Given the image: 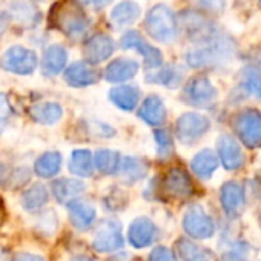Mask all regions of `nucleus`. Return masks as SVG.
<instances>
[{
  "label": "nucleus",
  "mask_w": 261,
  "mask_h": 261,
  "mask_svg": "<svg viewBox=\"0 0 261 261\" xmlns=\"http://www.w3.org/2000/svg\"><path fill=\"white\" fill-rule=\"evenodd\" d=\"M49 22L54 28L74 40L82 39L91 25L77 0H59L54 4L49 13Z\"/></svg>",
  "instance_id": "obj_1"
},
{
  "label": "nucleus",
  "mask_w": 261,
  "mask_h": 261,
  "mask_svg": "<svg viewBox=\"0 0 261 261\" xmlns=\"http://www.w3.org/2000/svg\"><path fill=\"white\" fill-rule=\"evenodd\" d=\"M145 27L149 36L162 43L172 42L178 33V22L166 5L154 7L146 16Z\"/></svg>",
  "instance_id": "obj_2"
},
{
  "label": "nucleus",
  "mask_w": 261,
  "mask_h": 261,
  "mask_svg": "<svg viewBox=\"0 0 261 261\" xmlns=\"http://www.w3.org/2000/svg\"><path fill=\"white\" fill-rule=\"evenodd\" d=\"M206 46L198 48L191 51L186 56V60L191 66L194 68H204V66H212L220 63L224 59H229L232 53V45L229 43L227 39H221L214 36L207 42H204Z\"/></svg>",
  "instance_id": "obj_3"
},
{
  "label": "nucleus",
  "mask_w": 261,
  "mask_h": 261,
  "mask_svg": "<svg viewBox=\"0 0 261 261\" xmlns=\"http://www.w3.org/2000/svg\"><path fill=\"white\" fill-rule=\"evenodd\" d=\"M0 65L8 72L17 75H30L37 68V56L23 46H11L0 59Z\"/></svg>",
  "instance_id": "obj_4"
},
{
  "label": "nucleus",
  "mask_w": 261,
  "mask_h": 261,
  "mask_svg": "<svg viewBox=\"0 0 261 261\" xmlns=\"http://www.w3.org/2000/svg\"><path fill=\"white\" fill-rule=\"evenodd\" d=\"M124 244V238L121 235V226L115 220H105L100 223L94 240L92 246L97 252L106 253V252H114L121 249Z\"/></svg>",
  "instance_id": "obj_5"
},
{
  "label": "nucleus",
  "mask_w": 261,
  "mask_h": 261,
  "mask_svg": "<svg viewBox=\"0 0 261 261\" xmlns=\"http://www.w3.org/2000/svg\"><path fill=\"white\" fill-rule=\"evenodd\" d=\"M207 129H209V120L204 115L195 114V112H188L178 118L175 133L181 143L191 145V143L197 142Z\"/></svg>",
  "instance_id": "obj_6"
},
{
  "label": "nucleus",
  "mask_w": 261,
  "mask_h": 261,
  "mask_svg": "<svg viewBox=\"0 0 261 261\" xmlns=\"http://www.w3.org/2000/svg\"><path fill=\"white\" fill-rule=\"evenodd\" d=\"M120 43H121V48H123V49H136L137 53H140L142 57L145 59V65H146L149 69L159 68V66L162 65V62H163L162 53H160L157 48L151 46V45L142 37V34H140L139 31H127V33L121 37Z\"/></svg>",
  "instance_id": "obj_7"
},
{
  "label": "nucleus",
  "mask_w": 261,
  "mask_h": 261,
  "mask_svg": "<svg viewBox=\"0 0 261 261\" xmlns=\"http://www.w3.org/2000/svg\"><path fill=\"white\" fill-rule=\"evenodd\" d=\"M215 95H217V92L206 77H195V79L189 80L183 91L185 100L189 105H194L198 108L209 106L214 101Z\"/></svg>",
  "instance_id": "obj_8"
},
{
  "label": "nucleus",
  "mask_w": 261,
  "mask_h": 261,
  "mask_svg": "<svg viewBox=\"0 0 261 261\" xmlns=\"http://www.w3.org/2000/svg\"><path fill=\"white\" fill-rule=\"evenodd\" d=\"M180 25L185 28L186 34L197 42H207L215 36L214 27L201 14L195 11H185L180 16Z\"/></svg>",
  "instance_id": "obj_9"
},
{
  "label": "nucleus",
  "mask_w": 261,
  "mask_h": 261,
  "mask_svg": "<svg viewBox=\"0 0 261 261\" xmlns=\"http://www.w3.org/2000/svg\"><path fill=\"white\" fill-rule=\"evenodd\" d=\"M127 237H129L130 244H133L134 247L143 249V247L151 246L157 240L159 229L152 220H149L146 217H139L130 223Z\"/></svg>",
  "instance_id": "obj_10"
},
{
  "label": "nucleus",
  "mask_w": 261,
  "mask_h": 261,
  "mask_svg": "<svg viewBox=\"0 0 261 261\" xmlns=\"http://www.w3.org/2000/svg\"><path fill=\"white\" fill-rule=\"evenodd\" d=\"M183 227L191 237L195 238H207L214 233L212 220L198 206H192L188 209L183 218Z\"/></svg>",
  "instance_id": "obj_11"
},
{
  "label": "nucleus",
  "mask_w": 261,
  "mask_h": 261,
  "mask_svg": "<svg viewBox=\"0 0 261 261\" xmlns=\"http://www.w3.org/2000/svg\"><path fill=\"white\" fill-rule=\"evenodd\" d=\"M114 51H115L114 40L108 34H101V33L89 37L88 42L85 43V48H83L85 57L91 65H97V63L105 62L106 59H109L112 56Z\"/></svg>",
  "instance_id": "obj_12"
},
{
  "label": "nucleus",
  "mask_w": 261,
  "mask_h": 261,
  "mask_svg": "<svg viewBox=\"0 0 261 261\" xmlns=\"http://www.w3.org/2000/svg\"><path fill=\"white\" fill-rule=\"evenodd\" d=\"M163 189L168 195L175 198H185L192 194V181L186 171L180 168H172L166 172L162 181Z\"/></svg>",
  "instance_id": "obj_13"
},
{
  "label": "nucleus",
  "mask_w": 261,
  "mask_h": 261,
  "mask_svg": "<svg viewBox=\"0 0 261 261\" xmlns=\"http://www.w3.org/2000/svg\"><path fill=\"white\" fill-rule=\"evenodd\" d=\"M8 16L11 20H14L16 23L27 27V28H33L37 23H40L42 14L39 11V8L31 2V0H14V2L10 5V11Z\"/></svg>",
  "instance_id": "obj_14"
},
{
  "label": "nucleus",
  "mask_w": 261,
  "mask_h": 261,
  "mask_svg": "<svg viewBox=\"0 0 261 261\" xmlns=\"http://www.w3.org/2000/svg\"><path fill=\"white\" fill-rule=\"evenodd\" d=\"M237 129L246 145L255 146L261 143V115L256 111H246L240 115Z\"/></svg>",
  "instance_id": "obj_15"
},
{
  "label": "nucleus",
  "mask_w": 261,
  "mask_h": 261,
  "mask_svg": "<svg viewBox=\"0 0 261 261\" xmlns=\"http://www.w3.org/2000/svg\"><path fill=\"white\" fill-rule=\"evenodd\" d=\"M100 74L86 62H75L65 71V80L74 88H83L97 83Z\"/></svg>",
  "instance_id": "obj_16"
},
{
  "label": "nucleus",
  "mask_w": 261,
  "mask_h": 261,
  "mask_svg": "<svg viewBox=\"0 0 261 261\" xmlns=\"http://www.w3.org/2000/svg\"><path fill=\"white\" fill-rule=\"evenodd\" d=\"M139 72V63L133 59H115L105 69V79L112 83L130 80Z\"/></svg>",
  "instance_id": "obj_17"
},
{
  "label": "nucleus",
  "mask_w": 261,
  "mask_h": 261,
  "mask_svg": "<svg viewBox=\"0 0 261 261\" xmlns=\"http://www.w3.org/2000/svg\"><path fill=\"white\" fill-rule=\"evenodd\" d=\"M54 198L60 204H69L71 201L77 200L79 195L85 191V185L77 178H59L51 186Z\"/></svg>",
  "instance_id": "obj_18"
},
{
  "label": "nucleus",
  "mask_w": 261,
  "mask_h": 261,
  "mask_svg": "<svg viewBox=\"0 0 261 261\" xmlns=\"http://www.w3.org/2000/svg\"><path fill=\"white\" fill-rule=\"evenodd\" d=\"M68 209H69V218H71V223L75 229L79 230H86L92 226V223L95 221V217H97V212L95 209L88 204L86 201L77 198L74 201H71L68 204Z\"/></svg>",
  "instance_id": "obj_19"
},
{
  "label": "nucleus",
  "mask_w": 261,
  "mask_h": 261,
  "mask_svg": "<svg viewBox=\"0 0 261 261\" xmlns=\"http://www.w3.org/2000/svg\"><path fill=\"white\" fill-rule=\"evenodd\" d=\"M66 60H68V53L63 46L60 45H51L49 48H46L43 59H42V72L46 77H54L59 75L65 66H66Z\"/></svg>",
  "instance_id": "obj_20"
},
{
  "label": "nucleus",
  "mask_w": 261,
  "mask_h": 261,
  "mask_svg": "<svg viewBox=\"0 0 261 261\" xmlns=\"http://www.w3.org/2000/svg\"><path fill=\"white\" fill-rule=\"evenodd\" d=\"M137 115L149 126H160L166 120V109L160 97L149 95L139 108Z\"/></svg>",
  "instance_id": "obj_21"
},
{
  "label": "nucleus",
  "mask_w": 261,
  "mask_h": 261,
  "mask_svg": "<svg viewBox=\"0 0 261 261\" xmlns=\"http://www.w3.org/2000/svg\"><path fill=\"white\" fill-rule=\"evenodd\" d=\"M109 100L123 111H134L140 100V91L129 85L115 86L109 91Z\"/></svg>",
  "instance_id": "obj_22"
},
{
  "label": "nucleus",
  "mask_w": 261,
  "mask_h": 261,
  "mask_svg": "<svg viewBox=\"0 0 261 261\" xmlns=\"http://www.w3.org/2000/svg\"><path fill=\"white\" fill-rule=\"evenodd\" d=\"M31 118L40 124H46L51 126L54 123H57L62 115H63V109L60 105L54 103V101H45V103H36L28 109Z\"/></svg>",
  "instance_id": "obj_23"
},
{
  "label": "nucleus",
  "mask_w": 261,
  "mask_h": 261,
  "mask_svg": "<svg viewBox=\"0 0 261 261\" xmlns=\"http://www.w3.org/2000/svg\"><path fill=\"white\" fill-rule=\"evenodd\" d=\"M118 172L121 174L123 180L126 183H136L146 177L148 174V165L136 157H124L120 162Z\"/></svg>",
  "instance_id": "obj_24"
},
{
  "label": "nucleus",
  "mask_w": 261,
  "mask_h": 261,
  "mask_svg": "<svg viewBox=\"0 0 261 261\" xmlns=\"http://www.w3.org/2000/svg\"><path fill=\"white\" fill-rule=\"evenodd\" d=\"M60 168H62V155L56 151L42 154L34 163V171L42 178L56 177L60 172Z\"/></svg>",
  "instance_id": "obj_25"
},
{
  "label": "nucleus",
  "mask_w": 261,
  "mask_h": 261,
  "mask_svg": "<svg viewBox=\"0 0 261 261\" xmlns=\"http://www.w3.org/2000/svg\"><path fill=\"white\" fill-rule=\"evenodd\" d=\"M140 17V7L134 2H121L111 11V22L115 27L133 25Z\"/></svg>",
  "instance_id": "obj_26"
},
{
  "label": "nucleus",
  "mask_w": 261,
  "mask_h": 261,
  "mask_svg": "<svg viewBox=\"0 0 261 261\" xmlns=\"http://www.w3.org/2000/svg\"><path fill=\"white\" fill-rule=\"evenodd\" d=\"M69 171L77 177H91L94 174V159L88 149H77L71 155Z\"/></svg>",
  "instance_id": "obj_27"
},
{
  "label": "nucleus",
  "mask_w": 261,
  "mask_h": 261,
  "mask_svg": "<svg viewBox=\"0 0 261 261\" xmlns=\"http://www.w3.org/2000/svg\"><path fill=\"white\" fill-rule=\"evenodd\" d=\"M49 200V192L46 189L45 185H33L31 188H28L25 192H23V197H22V206L30 211V212H34L40 207H43Z\"/></svg>",
  "instance_id": "obj_28"
},
{
  "label": "nucleus",
  "mask_w": 261,
  "mask_h": 261,
  "mask_svg": "<svg viewBox=\"0 0 261 261\" xmlns=\"http://www.w3.org/2000/svg\"><path fill=\"white\" fill-rule=\"evenodd\" d=\"M218 152H220L221 160H223V163H224V166L227 169H235V168H238L243 163L241 162L243 160V155L240 154L238 146L227 136H223L218 140Z\"/></svg>",
  "instance_id": "obj_29"
},
{
  "label": "nucleus",
  "mask_w": 261,
  "mask_h": 261,
  "mask_svg": "<svg viewBox=\"0 0 261 261\" xmlns=\"http://www.w3.org/2000/svg\"><path fill=\"white\" fill-rule=\"evenodd\" d=\"M181 71L177 66H163L151 74H148L146 80L151 83L163 85L166 88H177L181 83Z\"/></svg>",
  "instance_id": "obj_30"
},
{
  "label": "nucleus",
  "mask_w": 261,
  "mask_h": 261,
  "mask_svg": "<svg viewBox=\"0 0 261 261\" xmlns=\"http://www.w3.org/2000/svg\"><path fill=\"white\" fill-rule=\"evenodd\" d=\"M120 155L111 149H98L94 155V166L105 175H112L118 172L120 168Z\"/></svg>",
  "instance_id": "obj_31"
},
{
  "label": "nucleus",
  "mask_w": 261,
  "mask_h": 261,
  "mask_svg": "<svg viewBox=\"0 0 261 261\" xmlns=\"http://www.w3.org/2000/svg\"><path fill=\"white\" fill-rule=\"evenodd\" d=\"M177 247L183 261H215V256L211 250L203 249L188 240H180Z\"/></svg>",
  "instance_id": "obj_32"
},
{
  "label": "nucleus",
  "mask_w": 261,
  "mask_h": 261,
  "mask_svg": "<svg viewBox=\"0 0 261 261\" xmlns=\"http://www.w3.org/2000/svg\"><path fill=\"white\" fill-rule=\"evenodd\" d=\"M192 171L195 172L197 177L200 178H209L214 172V169L217 168V157L214 155L212 151L204 149L200 154H197L191 163Z\"/></svg>",
  "instance_id": "obj_33"
},
{
  "label": "nucleus",
  "mask_w": 261,
  "mask_h": 261,
  "mask_svg": "<svg viewBox=\"0 0 261 261\" xmlns=\"http://www.w3.org/2000/svg\"><path fill=\"white\" fill-rule=\"evenodd\" d=\"M221 201L224 209L227 211V214H235V207H238L241 204V192L240 188H237V185L233 183H227L224 185L223 191H221Z\"/></svg>",
  "instance_id": "obj_34"
},
{
  "label": "nucleus",
  "mask_w": 261,
  "mask_h": 261,
  "mask_svg": "<svg viewBox=\"0 0 261 261\" xmlns=\"http://www.w3.org/2000/svg\"><path fill=\"white\" fill-rule=\"evenodd\" d=\"M243 75L246 88H249V91L261 100V74L252 68H247Z\"/></svg>",
  "instance_id": "obj_35"
},
{
  "label": "nucleus",
  "mask_w": 261,
  "mask_h": 261,
  "mask_svg": "<svg viewBox=\"0 0 261 261\" xmlns=\"http://www.w3.org/2000/svg\"><path fill=\"white\" fill-rule=\"evenodd\" d=\"M155 142L160 157H168L172 152V137L168 129H159L155 133Z\"/></svg>",
  "instance_id": "obj_36"
},
{
  "label": "nucleus",
  "mask_w": 261,
  "mask_h": 261,
  "mask_svg": "<svg viewBox=\"0 0 261 261\" xmlns=\"http://www.w3.org/2000/svg\"><path fill=\"white\" fill-rule=\"evenodd\" d=\"M149 261H175V256H174V253L168 247L159 246V247H155L151 252Z\"/></svg>",
  "instance_id": "obj_37"
},
{
  "label": "nucleus",
  "mask_w": 261,
  "mask_h": 261,
  "mask_svg": "<svg viewBox=\"0 0 261 261\" xmlns=\"http://www.w3.org/2000/svg\"><path fill=\"white\" fill-rule=\"evenodd\" d=\"M13 114V108L10 105V100L5 94L0 92V121L7 120Z\"/></svg>",
  "instance_id": "obj_38"
},
{
  "label": "nucleus",
  "mask_w": 261,
  "mask_h": 261,
  "mask_svg": "<svg viewBox=\"0 0 261 261\" xmlns=\"http://www.w3.org/2000/svg\"><path fill=\"white\" fill-rule=\"evenodd\" d=\"M13 261H45L42 256H39V255H34V253H19V255H16V258L13 259Z\"/></svg>",
  "instance_id": "obj_39"
},
{
  "label": "nucleus",
  "mask_w": 261,
  "mask_h": 261,
  "mask_svg": "<svg viewBox=\"0 0 261 261\" xmlns=\"http://www.w3.org/2000/svg\"><path fill=\"white\" fill-rule=\"evenodd\" d=\"M10 16H8V13H5V11H0V36H2L5 31H7V28H8V25H10Z\"/></svg>",
  "instance_id": "obj_40"
},
{
  "label": "nucleus",
  "mask_w": 261,
  "mask_h": 261,
  "mask_svg": "<svg viewBox=\"0 0 261 261\" xmlns=\"http://www.w3.org/2000/svg\"><path fill=\"white\" fill-rule=\"evenodd\" d=\"M92 2V5L95 7V8H98V10H101V8H105L106 5H109L112 0H91Z\"/></svg>",
  "instance_id": "obj_41"
},
{
  "label": "nucleus",
  "mask_w": 261,
  "mask_h": 261,
  "mask_svg": "<svg viewBox=\"0 0 261 261\" xmlns=\"http://www.w3.org/2000/svg\"><path fill=\"white\" fill-rule=\"evenodd\" d=\"M201 4L206 7V8H217L218 7V0H201Z\"/></svg>",
  "instance_id": "obj_42"
},
{
  "label": "nucleus",
  "mask_w": 261,
  "mask_h": 261,
  "mask_svg": "<svg viewBox=\"0 0 261 261\" xmlns=\"http://www.w3.org/2000/svg\"><path fill=\"white\" fill-rule=\"evenodd\" d=\"M4 218H5V207H4V201L0 198V224L4 223Z\"/></svg>",
  "instance_id": "obj_43"
},
{
  "label": "nucleus",
  "mask_w": 261,
  "mask_h": 261,
  "mask_svg": "<svg viewBox=\"0 0 261 261\" xmlns=\"http://www.w3.org/2000/svg\"><path fill=\"white\" fill-rule=\"evenodd\" d=\"M71 261H92V259L88 258V256H75V258H72Z\"/></svg>",
  "instance_id": "obj_44"
}]
</instances>
